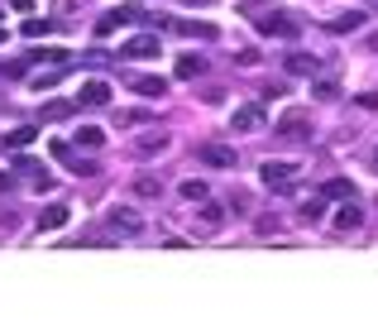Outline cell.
I'll use <instances>...</instances> for the list:
<instances>
[{
    "instance_id": "26",
    "label": "cell",
    "mask_w": 378,
    "mask_h": 326,
    "mask_svg": "<svg viewBox=\"0 0 378 326\" xmlns=\"http://www.w3.org/2000/svg\"><path fill=\"white\" fill-rule=\"evenodd\" d=\"M135 192H139V197H158V183H154V178H139Z\"/></svg>"
},
{
    "instance_id": "23",
    "label": "cell",
    "mask_w": 378,
    "mask_h": 326,
    "mask_svg": "<svg viewBox=\"0 0 378 326\" xmlns=\"http://www.w3.org/2000/svg\"><path fill=\"white\" fill-rule=\"evenodd\" d=\"M158 149H168V135H144L139 139V154H158Z\"/></svg>"
},
{
    "instance_id": "33",
    "label": "cell",
    "mask_w": 378,
    "mask_h": 326,
    "mask_svg": "<svg viewBox=\"0 0 378 326\" xmlns=\"http://www.w3.org/2000/svg\"><path fill=\"white\" fill-rule=\"evenodd\" d=\"M10 183H15V178H10V173H0V192H10Z\"/></svg>"
},
{
    "instance_id": "32",
    "label": "cell",
    "mask_w": 378,
    "mask_h": 326,
    "mask_svg": "<svg viewBox=\"0 0 378 326\" xmlns=\"http://www.w3.org/2000/svg\"><path fill=\"white\" fill-rule=\"evenodd\" d=\"M10 5H15L20 15H25V10H34V0H10Z\"/></svg>"
},
{
    "instance_id": "31",
    "label": "cell",
    "mask_w": 378,
    "mask_h": 326,
    "mask_svg": "<svg viewBox=\"0 0 378 326\" xmlns=\"http://www.w3.org/2000/svg\"><path fill=\"white\" fill-rule=\"evenodd\" d=\"M359 106H364V110H378V96H374V91H364V96H359Z\"/></svg>"
},
{
    "instance_id": "16",
    "label": "cell",
    "mask_w": 378,
    "mask_h": 326,
    "mask_svg": "<svg viewBox=\"0 0 378 326\" xmlns=\"http://www.w3.org/2000/svg\"><path fill=\"white\" fill-rule=\"evenodd\" d=\"M350 29H364V15H359V10H350V15H335V20H330V34H350Z\"/></svg>"
},
{
    "instance_id": "6",
    "label": "cell",
    "mask_w": 378,
    "mask_h": 326,
    "mask_svg": "<svg viewBox=\"0 0 378 326\" xmlns=\"http://www.w3.org/2000/svg\"><path fill=\"white\" fill-rule=\"evenodd\" d=\"M120 58H135V63H144V58H158V34H139V39H130V44L120 48Z\"/></svg>"
},
{
    "instance_id": "22",
    "label": "cell",
    "mask_w": 378,
    "mask_h": 326,
    "mask_svg": "<svg viewBox=\"0 0 378 326\" xmlns=\"http://www.w3.org/2000/svg\"><path fill=\"white\" fill-rule=\"evenodd\" d=\"M325 216V207H321V197H311V202H306V207H302V221H306V226H316V221Z\"/></svg>"
},
{
    "instance_id": "15",
    "label": "cell",
    "mask_w": 378,
    "mask_h": 326,
    "mask_svg": "<svg viewBox=\"0 0 378 326\" xmlns=\"http://www.w3.org/2000/svg\"><path fill=\"white\" fill-rule=\"evenodd\" d=\"M201 72H206V58H201V53H182V58H177V77H201Z\"/></svg>"
},
{
    "instance_id": "27",
    "label": "cell",
    "mask_w": 378,
    "mask_h": 326,
    "mask_svg": "<svg viewBox=\"0 0 378 326\" xmlns=\"http://www.w3.org/2000/svg\"><path fill=\"white\" fill-rule=\"evenodd\" d=\"M15 168H20V173H25V178H39V163H34V159H25V154H20V159H15Z\"/></svg>"
},
{
    "instance_id": "17",
    "label": "cell",
    "mask_w": 378,
    "mask_h": 326,
    "mask_svg": "<svg viewBox=\"0 0 378 326\" xmlns=\"http://www.w3.org/2000/svg\"><path fill=\"white\" fill-rule=\"evenodd\" d=\"M359 226H364V211H359V207L350 202V207L335 216V230H359Z\"/></svg>"
},
{
    "instance_id": "8",
    "label": "cell",
    "mask_w": 378,
    "mask_h": 326,
    "mask_svg": "<svg viewBox=\"0 0 378 326\" xmlns=\"http://www.w3.org/2000/svg\"><path fill=\"white\" fill-rule=\"evenodd\" d=\"M196 159L211 163V168H235V149H230V144H201Z\"/></svg>"
},
{
    "instance_id": "20",
    "label": "cell",
    "mask_w": 378,
    "mask_h": 326,
    "mask_svg": "<svg viewBox=\"0 0 378 326\" xmlns=\"http://www.w3.org/2000/svg\"><path fill=\"white\" fill-rule=\"evenodd\" d=\"M34 135H39L34 125H20V130H10V135H5V144H10V149H29V144H34Z\"/></svg>"
},
{
    "instance_id": "25",
    "label": "cell",
    "mask_w": 378,
    "mask_h": 326,
    "mask_svg": "<svg viewBox=\"0 0 378 326\" xmlns=\"http://www.w3.org/2000/svg\"><path fill=\"white\" fill-rule=\"evenodd\" d=\"M48 34V20H25V39H43Z\"/></svg>"
},
{
    "instance_id": "9",
    "label": "cell",
    "mask_w": 378,
    "mask_h": 326,
    "mask_svg": "<svg viewBox=\"0 0 378 326\" xmlns=\"http://www.w3.org/2000/svg\"><path fill=\"white\" fill-rule=\"evenodd\" d=\"M173 29H177L182 39H206V44L216 39V25H206V20H177Z\"/></svg>"
},
{
    "instance_id": "7",
    "label": "cell",
    "mask_w": 378,
    "mask_h": 326,
    "mask_svg": "<svg viewBox=\"0 0 378 326\" xmlns=\"http://www.w3.org/2000/svg\"><path fill=\"white\" fill-rule=\"evenodd\" d=\"M230 130H244V135L264 130V106H240L235 115H230Z\"/></svg>"
},
{
    "instance_id": "13",
    "label": "cell",
    "mask_w": 378,
    "mask_h": 326,
    "mask_svg": "<svg viewBox=\"0 0 378 326\" xmlns=\"http://www.w3.org/2000/svg\"><path fill=\"white\" fill-rule=\"evenodd\" d=\"M67 221H72L67 207H48V211H39V230H62Z\"/></svg>"
},
{
    "instance_id": "35",
    "label": "cell",
    "mask_w": 378,
    "mask_h": 326,
    "mask_svg": "<svg viewBox=\"0 0 378 326\" xmlns=\"http://www.w3.org/2000/svg\"><path fill=\"white\" fill-rule=\"evenodd\" d=\"M182 5H211V0H182Z\"/></svg>"
},
{
    "instance_id": "24",
    "label": "cell",
    "mask_w": 378,
    "mask_h": 326,
    "mask_svg": "<svg viewBox=\"0 0 378 326\" xmlns=\"http://www.w3.org/2000/svg\"><path fill=\"white\" fill-rule=\"evenodd\" d=\"M182 197H187V202H206V183L187 178V183H182Z\"/></svg>"
},
{
    "instance_id": "5",
    "label": "cell",
    "mask_w": 378,
    "mask_h": 326,
    "mask_svg": "<svg viewBox=\"0 0 378 326\" xmlns=\"http://www.w3.org/2000/svg\"><path fill=\"white\" fill-rule=\"evenodd\" d=\"M135 20H139V10H135V5H120V10H106V15L96 20V34H101V39H110V34H115L120 25H135Z\"/></svg>"
},
{
    "instance_id": "30",
    "label": "cell",
    "mask_w": 378,
    "mask_h": 326,
    "mask_svg": "<svg viewBox=\"0 0 378 326\" xmlns=\"http://www.w3.org/2000/svg\"><path fill=\"white\" fill-rule=\"evenodd\" d=\"M235 63H240V67H254V63H259V53H249V48H240V53H235Z\"/></svg>"
},
{
    "instance_id": "2",
    "label": "cell",
    "mask_w": 378,
    "mask_h": 326,
    "mask_svg": "<svg viewBox=\"0 0 378 326\" xmlns=\"http://www.w3.org/2000/svg\"><path fill=\"white\" fill-rule=\"evenodd\" d=\"M292 183H297V163H283V159H269V163H264V188L292 192Z\"/></svg>"
},
{
    "instance_id": "10",
    "label": "cell",
    "mask_w": 378,
    "mask_h": 326,
    "mask_svg": "<svg viewBox=\"0 0 378 326\" xmlns=\"http://www.w3.org/2000/svg\"><path fill=\"white\" fill-rule=\"evenodd\" d=\"M321 202H354V183L350 178H330L321 188Z\"/></svg>"
},
{
    "instance_id": "14",
    "label": "cell",
    "mask_w": 378,
    "mask_h": 326,
    "mask_svg": "<svg viewBox=\"0 0 378 326\" xmlns=\"http://www.w3.org/2000/svg\"><path fill=\"white\" fill-rule=\"evenodd\" d=\"M130 86H135L139 96H149V101H158L163 91H168V82L163 77H130Z\"/></svg>"
},
{
    "instance_id": "19",
    "label": "cell",
    "mask_w": 378,
    "mask_h": 326,
    "mask_svg": "<svg viewBox=\"0 0 378 326\" xmlns=\"http://www.w3.org/2000/svg\"><path fill=\"white\" fill-rule=\"evenodd\" d=\"M72 110H77V101H48V106H43V120L53 125V120H67Z\"/></svg>"
},
{
    "instance_id": "18",
    "label": "cell",
    "mask_w": 378,
    "mask_h": 326,
    "mask_svg": "<svg viewBox=\"0 0 378 326\" xmlns=\"http://www.w3.org/2000/svg\"><path fill=\"white\" fill-rule=\"evenodd\" d=\"M278 135L283 139H306V120H302V115H288V120L278 125Z\"/></svg>"
},
{
    "instance_id": "3",
    "label": "cell",
    "mask_w": 378,
    "mask_h": 326,
    "mask_svg": "<svg viewBox=\"0 0 378 326\" xmlns=\"http://www.w3.org/2000/svg\"><path fill=\"white\" fill-rule=\"evenodd\" d=\"M77 106H86V110L110 106V82L106 77H86L81 82V91H77Z\"/></svg>"
},
{
    "instance_id": "1",
    "label": "cell",
    "mask_w": 378,
    "mask_h": 326,
    "mask_svg": "<svg viewBox=\"0 0 378 326\" xmlns=\"http://www.w3.org/2000/svg\"><path fill=\"white\" fill-rule=\"evenodd\" d=\"M249 15H254V29L273 34V39H297V29H302L288 10H259V5H249Z\"/></svg>"
},
{
    "instance_id": "21",
    "label": "cell",
    "mask_w": 378,
    "mask_h": 326,
    "mask_svg": "<svg viewBox=\"0 0 378 326\" xmlns=\"http://www.w3.org/2000/svg\"><path fill=\"white\" fill-rule=\"evenodd\" d=\"M77 144H86V149H101V144H106V135H101L96 125H81V130H77Z\"/></svg>"
},
{
    "instance_id": "34",
    "label": "cell",
    "mask_w": 378,
    "mask_h": 326,
    "mask_svg": "<svg viewBox=\"0 0 378 326\" xmlns=\"http://www.w3.org/2000/svg\"><path fill=\"white\" fill-rule=\"evenodd\" d=\"M369 53H378V34H369Z\"/></svg>"
},
{
    "instance_id": "12",
    "label": "cell",
    "mask_w": 378,
    "mask_h": 326,
    "mask_svg": "<svg viewBox=\"0 0 378 326\" xmlns=\"http://www.w3.org/2000/svg\"><path fill=\"white\" fill-rule=\"evenodd\" d=\"M67 67H72V63H53V72H34L29 86H34V91H48V86H58V82L67 77Z\"/></svg>"
},
{
    "instance_id": "29",
    "label": "cell",
    "mask_w": 378,
    "mask_h": 326,
    "mask_svg": "<svg viewBox=\"0 0 378 326\" xmlns=\"http://www.w3.org/2000/svg\"><path fill=\"white\" fill-rule=\"evenodd\" d=\"M201 221H206V226H211V230H216L220 221H225V211H216V207H206V211H201Z\"/></svg>"
},
{
    "instance_id": "36",
    "label": "cell",
    "mask_w": 378,
    "mask_h": 326,
    "mask_svg": "<svg viewBox=\"0 0 378 326\" xmlns=\"http://www.w3.org/2000/svg\"><path fill=\"white\" fill-rule=\"evenodd\" d=\"M0 44H5V29H0Z\"/></svg>"
},
{
    "instance_id": "28",
    "label": "cell",
    "mask_w": 378,
    "mask_h": 326,
    "mask_svg": "<svg viewBox=\"0 0 378 326\" xmlns=\"http://www.w3.org/2000/svg\"><path fill=\"white\" fill-rule=\"evenodd\" d=\"M316 96H321V101H335V96H340V86H335V82H321V86H316Z\"/></svg>"
},
{
    "instance_id": "11",
    "label": "cell",
    "mask_w": 378,
    "mask_h": 326,
    "mask_svg": "<svg viewBox=\"0 0 378 326\" xmlns=\"http://www.w3.org/2000/svg\"><path fill=\"white\" fill-rule=\"evenodd\" d=\"M316 67H321L316 53H288V72L292 77H316Z\"/></svg>"
},
{
    "instance_id": "4",
    "label": "cell",
    "mask_w": 378,
    "mask_h": 326,
    "mask_svg": "<svg viewBox=\"0 0 378 326\" xmlns=\"http://www.w3.org/2000/svg\"><path fill=\"white\" fill-rule=\"evenodd\" d=\"M106 226L115 230V235H139V230H144V216H139V211H130V207H110V211H106Z\"/></svg>"
}]
</instances>
